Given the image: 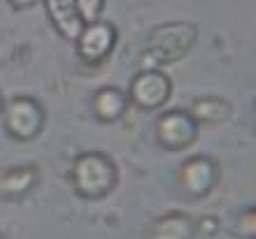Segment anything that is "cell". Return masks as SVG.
<instances>
[{
  "instance_id": "obj_1",
  "label": "cell",
  "mask_w": 256,
  "mask_h": 239,
  "mask_svg": "<svg viewBox=\"0 0 256 239\" xmlns=\"http://www.w3.org/2000/svg\"><path fill=\"white\" fill-rule=\"evenodd\" d=\"M198 40V28L191 21H166L152 28L144 49V67L168 65L184 58Z\"/></svg>"
},
{
  "instance_id": "obj_2",
  "label": "cell",
  "mask_w": 256,
  "mask_h": 239,
  "mask_svg": "<svg viewBox=\"0 0 256 239\" xmlns=\"http://www.w3.org/2000/svg\"><path fill=\"white\" fill-rule=\"evenodd\" d=\"M74 191L86 200H100L116 186V165L100 151H84L72 163Z\"/></svg>"
},
{
  "instance_id": "obj_3",
  "label": "cell",
  "mask_w": 256,
  "mask_h": 239,
  "mask_svg": "<svg viewBox=\"0 0 256 239\" xmlns=\"http://www.w3.org/2000/svg\"><path fill=\"white\" fill-rule=\"evenodd\" d=\"M2 121L5 130L12 135L14 140L28 142L38 137L44 126V109L35 98L30 95H16L2 107Z\"/></svg>"
},
{
  "instance_id": "obj_4",
  "label": "cell",
  "mask_w": 256,
  "mask_h": 239,
  "mask_svg": "<svg viewBox=\"0 0 256 239\" xmlns=\"http://www.w3.org/2000/svg\"><path fill=\"white\" fill-rule=\"evenodd\" d=\"M170 93H172V81L168 74L161 72L158 67H142L130 79L128 102H133L144 112H154L168 102Z\"/></svg>"
},
{
  "instance_id": "obj_5",
  "label": "cell",
  "mask_w": 256,
  "mask_h": 239,
  "mask_svg": "<svg viewBox=\"0 0 256 239\" xmlns=\"http://www.w3.org/2000/svg\"><path fill=\"white\" fill-rule=\"evenodd\" d=\"M198 137V123L186 109H170L156 121V142L168 151H184Z\"/></svg>"
},
{
  "instance_id": "obj_6",
  "label": "cell",
  "mask_w": 256,
  "mask_h": 239,
  "mask_svg": "<svg viewBox=\"0 0 256 239\" xmlns=\"http://www.w3.org/2000/svg\"><path fill=\"white\" fill-rule=\"evenodd\" d=\"M77 53L80 58L88 65H96L105 60L112 53L116 44V30L110 21H102V19H96V21H86L82 33L77 35Z\"/></svg>"
},
{
  "instance_id": "obj_7",
  "label": "cell",
  "mask_w": 256,
  "mask_h": 239,
  "mask_svg": "<svg viewBox=\"0 0 256 239\" xmlns=\"http://www.w3.org/2000/svg\"><path fill=\"white\" fill-rule=\"evenodd\" d=\"M216 163L210 156H191L180 167V186L189 198L208 195L216 184Z\"/></svg>"
},
{
  "instance_id": "obj_8",
  "label": "cell",
  "mask_w": 256,
  "mask_h": 239,
  "mask_svg": "<svg viewBox=\"0 0 256 239\" xmlns=\"http://www.w3.org/2000/svg\"><path fill=\"white\" fill-rule=\"evenodd\" d=\"M44 7H47V14L54 23L56 33L70 42L77 40V35L82 33V28L86 23L82 19L77 2L74 0H44Z\"/></svg>"
},
{
  "instance_id": "obj_9",
  "label": "cell",
  "mask_w": 256,
  "mask_h": 239,
  "mask_svg": "<svg viewBox=\"0 0 256 239\" xmlns=\"http://www.w3.org/2000/svg\"><path fill=\"white\" fill-rule=\"evenodd\" d=\"M126 107H128V95L114 86H105L94 95V114L102 123H112V121L122 119Z\"/></svg>"
},
{
  "instance_id": "obj_10",
  "label": "cell",
  "mask_w": 256,
  "mask_h": 239,
  "mask_svg": "<svg viewBox=\"0 0 256 239\" xmlns=\"http://www.w3.org/2000/svg\"><path fill=\"white\" fill-rule=\"evenodd\" d=\"M196 230V223L191 216L182 212L166 214L152 228V239H191Z\"/></svg>"
},
{
  "instance_id": "obj_11",
  "label": "cell",
  "mask_w": 256,
  "mask_h": 239,
  "mask_svg": "<svg viewBox=\"0 0 256 239\" xmlns=\"http://www.w3.org/2000/svg\"><path fill=\"white\" fill-rule=\"evenodd\" d=\"M38 181V170L33 165H14L0 177V195L21 198L26 195Z\"/></svg>"
},
{
  "instance_id": "obj_12",
  "label": "cell",
  "mask_w": 256,
  "mask_h": 239,
  "mask_svg": "<svg viewBox=\"0 0 256 239\" xmlns=\"http://www.w3.org/2000/svg\"><path fill=\"white\" fill-rule=\"evenodd\" d=\"M186 112L194 116L196 123H222L224 119H228L230 105L219 95H202L194 100V105Z\"/></svg>"
},
{
  "instance_id": "obj_13",
  "label": "cell",
  "mask_w": 256,
  "mask_h": 239,
  "mask_svg": "<svg viewBox=\"0 0 256 239\" xmlns=\"http://www.w3.org/2000/svg\"><path fill=\"white\" fill-rule=\"evenodd\" d=\"M238 233L247 239H256V207H250L238 219Z\"/></svg>"
},
{
  "instance_id": "obj_14",
  "label": "cell",
  "mask_w": 256,
  "mask_h": 239,
  "mask_svg": "<svg viewBox=\"0 0 256 239\" xmlns=\"http://www.w3.org/2000/svg\"><path fill=\"white\" fill-rule=\"evenodd\" d=\"M74 2H77V7H80L82 19H84V21L100 19V12H102L105 0H74Z\"/></svg>"
},
{
  "instance_id": "obj_15",
  "label": "cell",
  "mask_w": 256,
  "mask_h": 239,
  "mask_svg": "<svg viewBox=\"0 0 256 239\" xmlns=\"http://www.w3.org/2000/svg\"><path fill=\"white\" fill-rule=\"evenodd\" d=\"M38 0H10V5L14 7V9H28V7H33Z\"/></svg>"
},
{
  "instance_id": "obj_16",
  "label": "cell",
  "mask_w": 256,
  "mask_h": 239,
  "mask_svg": "<svg viewBox=\"0 0 256 239\" xmlns=\"http://www.w3.org/2000/svg\"><path fill=\"white\" fill-rule=\"evenodd\" d=\"M2 107H5V100H2V95H0V114H2Z\"/></svg>"
}]
</instances>
